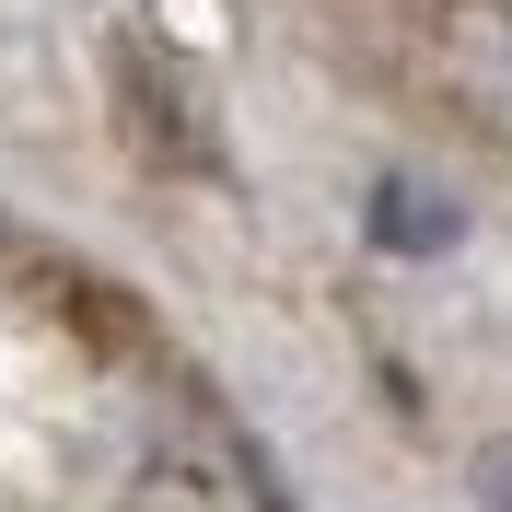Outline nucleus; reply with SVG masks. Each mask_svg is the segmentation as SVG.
Wrapping results in <instances>:
<instances>
[{
    "instance_id": "obj_1",
    "label": "nucleus",
    "mask_w": 512,
    "mask_h": 512,
    "mask_svg": "<svg viewBox=\"0 0 512 512\" xmlns=\"http://www.w3.org/2000/svg\"><path fill=\"white\" fill-rule=\"evenodd\" d=\"M454 82L489 105V128H512V12H478L454 35Z\"/></svg>"
},
{
    "instance_id": "obj_2",
    "label": "nucleus",
    "mask_w": 512,
    "mask_h": 512,
    "mask_svg": "<svg viewBox=\"0 0 512 512\" xmlns=\"http://www.w3.org/2000/svg\"><path fill=\"white\" fill-rule=\"evenodd\" d=\"M373 245L431 256V245H454V210H443L431 187H408V175H396V187H373Z\"/></svg>"
}]
</instances>
